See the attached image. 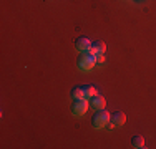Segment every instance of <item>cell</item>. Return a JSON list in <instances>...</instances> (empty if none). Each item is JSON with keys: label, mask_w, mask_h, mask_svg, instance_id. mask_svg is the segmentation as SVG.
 I'll use <instances>...</instances> for the list:
<instances>
[{"label": "cell", "mask_w": 156, "mask_h": 149, "mask_svg": "<svg viewBox=\"0 0 156 149\" xmlns=\"http://www.w3.org/2000/svg\"><path fill=\"white\" fill-rule=\"evenodd\" d=\"M81 88H83V96H85V98H88V99H90L93 95H96V89H95L93 85H83Z\"/></svg>", "instance_id": "obj_9"}, {"label": "cell", "mask_w": 156, "mask_h": 149, "mask_svg": "<svg viewBox=\"0 0 156 149\" xmlns=\"http://www.w3.org/2000/svg\"><path fill=\"white\" fill-rule=\"evenodd\" d=\"M88 106H90V103H88V98H76V99H73L72 113L75 114V116H83V114L87 113Z\"/></svg>", "instance_id": "obj_3"}, {"label": "cell", "mask_w": 156, "mask_h": 149, "mask_svg": "<svg viewBox=\"0 0 156 149\" xmlns=\"http://www.w3.org/2000/svg\"><path fill=\"white\" fill-rule=\"evenodd\" d=\"M110 119H111V114L105 109V108H103V109H96V113L93 114V118H91V124H93V128H96V129H101V128H105V126L110 124Z\"/></svg>", "instance_id": "obj_1"}, {"label": "cell", "mask_w": 156, "mask_h": 149, "mask_svg": "<svg viewBox=\"0 0 156 149\" xmlns=\"http://www.w3.org/2000/svg\"><path fill=\"white\" fill-rule=\"evenodd\" d=\"M72 98L73 99H76V98H85L83 96V88L81 86H75L72 89Z\"/></svg>", "instance_id": "obj_10"}, {"label": "cell", "mask_w": 156, "mask_h": 149, "mask_svg": "<svg viewBox=\"0 0 156 149\" xmlns=\"http://www.w3.org/2000/svg\"><path fill=\"white\" fill-rule=\"evenodd\" d=\"M96 65V57L91 53H81L80 57H78V66H80L81 71H90L91 68Z\"/></svg>", "instance_id": "obj_2"}, {"label": "cell", "mask_w": 156, "mask_h": 149, "mask_svg": "<svg viewBox=\"0 0 156 149\" xmlns=\"http://www.w3.org/2000/svg\"><path fill=\"white\" fill-rule=\"evenodd\" d=\"M105 51H106V45L105 42H93L91 43V50H90V53L91 55H95V57H98V55H105Z\"/></svg>", "instance_id": "obj_6"}, {"label": "cell", "mask_w": 156, "mask_h": 149, "mask_svg": "<svg viewBox=\"0 0 156 149\" xmlns=\"http://www.w3.org/2000/svg\"><path fill=\"white\" fill-rule=\"evenodd\" d=\"M90 106L93 108V109H103V108L106 106V99L103 98L101 95H98V93H96V95H93L90 98Z\"/></svg>", "instance_id": "obj_5"}, {"label": "cell", "mask_w": 156, "mask_h": 149, "mask_svg": "<svg viewBox=\"0 0 156 149\" xmlns=\"http://www.w3.org/2000/svg\"><path fill=\"white\" fill-rule=\"evenodd\" d=\"M105 61V55H98L96 57V63H103Z\"/></svg>", "instance_id": "obj_11"}, {"label": "cell", "mask_w": 156, "mask_h": 149, "mask_svg": "<svg viewBox=\"0 0 156 149\" xmlns=\"http://www.w3.org/2000/svg\"><path fill=\"white\" fill-rule=\"evenodd\" d=\"M131 146H133V147H136V149L144 147V137H143V136H140V134L133 136V137H131Z\"/></svg>", "instance_id": "obj_8"}, {"label": "cell", "mask_w": 156, "mask_h": 149, "mask_svg": "<svg viewBox=\"0 0 156 149\" xmlns=\"http://www.w3.org/2000/svg\"><path fill=\"white\" fill-rule=\"evenodd\" d=\"M125 121H126V114L123 111H115L111 114V119H110V123L113 126H121V124H125Z\"/></svg>", "instance_id": "obj_7"}, {"label": "cell", "mask_w": 156, "mask_h": 149, "mask_svg": "<svg viewBox=\"0 0 156 149\" xmlns=\"http://www.w3.org/2000/svg\"><path fill=\"white\" fill-rule=\"evenodd\" d=\"M91 40L88 38V36H78V38L75 40V47L78 51H81V53H87V51L91 50Z\"/></svg>", "instance_id": "obj_4"}]
</instances>
